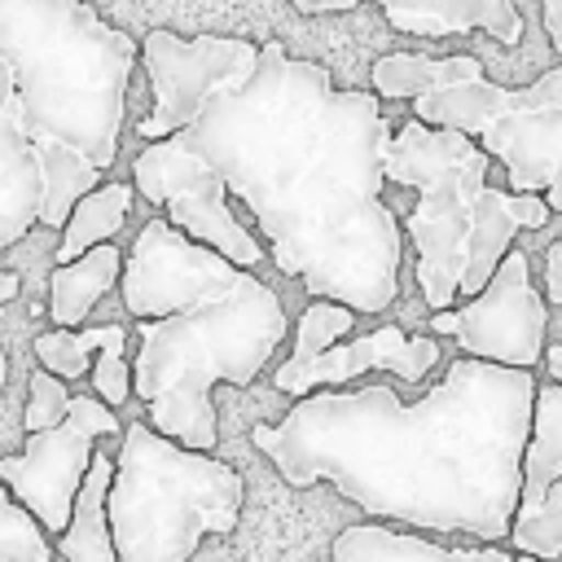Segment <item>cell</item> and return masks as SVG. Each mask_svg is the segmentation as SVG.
<instances>
[{
	"label": "cell",
	"instance_id": "6da1fadb",
	"mask_svg": "<svg viewBox=\"0 0 562 562\" xmlns=\"http://www.w3.org/2000/svg\"><path fill=\"white\" fill-rule=\"evenodd\" d=\"M140 66L154 110L140 140L171 136L206 158L268 237L277 272L312 299L360 316L400 294L404 233L382 189L386 110L364 88H334L329 70L290 57L281 40L149 31Z\"/></svg>",
	"mask_w": 562,
	"mask_h": 562
},
{
	"label": "cell",
	"instance_id": "7a4b0ae2",
	"mask_svg": "<svg viewBox=\"0 0 562 562\" xmlns=\"http://www.w3.org/2000/svg\"><path fill=\"white\" fill-rule=\"evenodd\" d=\"M531 395V369L461 356L413 404L386 382L307 391L250 443L290 487L329 483L378 522L505 544Z\"/></svg>",
	"mask_w": 562,
	"mask_h": 562
},
{
	"label": "cell",
	"instance_id": "3957f363",
	"mask_svg": "<svg viewBox=\"0 0 562 562\" xmlns=\"http://www.w3.org/2000/svg\"><path fill=\"white\" fill-rule=\"evenodd\" d=\"M123 307L136 316L132 395L145 422L198 452H215L220 422L211 391L250 386L285 338L281 294L250 268L184 237L154 215L119 272Z\"/></svg>",
	"mask_w": 562,
	"mask_h": 562
},
{
	"label": "cell",
	"instance_id": "277c9868",
	"mask_svg": "<svg viewBox=\"0 0 562 562\" xmlns=\"http://www.w3.org/2000/svg\"><path fill=\"white\" fill-rule=\"evenodd\" d=\"M378 158L386 184L417 193L400 233L417 250V290L430 312L457 307V294H479L514 237L553 215L540 193L496 189L492 158L452 127L408 119L382 140Z\"/></svg>",
	"mask_w": 562,
	"mask_h": 562
},
{
	"label": "cell",
	"instance_id": "5b68a950",
	"mask_svg": "<svg viewBox=\"0 0 562 562\" xmlns=\"http://www.w3.org/2000/svg\"><path fill=\"white\" fill-rule=\"evenodd\" d=\"M0 61L31 145L53 140L97 171L119 158L140 44L88 0H0Z\"/></svg>",
	"mask_w": 562,
	"mask_h": 562
},
{
	"label": "cell",
	"instance_id": "8992f818",
	"mask_svg": "<svg viewBox=\"0 0 562 562\" xmlns=\"http://www.w3.org/2000/svg\"><path fill=\"white\" fill-rule=\"evenodd\" d=\"M369 92L378 101H408L417 123L470 136L505 167L509 193H540L562 211V66L522 88L487 79L474 53L430 57L395 48L373 61Z\"/></svg>",
	"mask_w": 562,
	"mask_h": 562
},
{
	"label": "cell",
	"instance_id": "52a82bcc",
	"mask_svg": "<svg viewBox=\"0 0 562 562\" xmlns=\"http://www.w3.org/2000/svg\"><path fill=\"white\" fill-rule=\"evenodd\" d=\"M119 439L105 487L119 562H189L206 536L237 531L246 483L228 461L184 448L149 422H127Z\"/></svg>",
	"mask_w": 562,
	"mask_h": 562
},
{
	"label": "cell",
	"instance_id": "ba28073f",
	"mask_svg": "<svg viewBox=\"0 0 562 562\" xmlns=\"http://www.w3.org/2000/svg\"><path fill=\"white\" fill-rule=\"evenodd\" d=\"M132 189L162 211V220L171 228H180L184 237L211 246L215 255H224L237 268H255L263 263V246L259 237L233 215L228 206V189L220 180V171L198 158L193 149L176 145L171 136L149 140L136 158H132Z\"/></svg>",
	"mask_w": 562,
	"mask_h": 562
},
{
	"label": "cell",
	"instance_id": "9c48e42d",
	"mask_svg": "<svg viewBox=\"0 0 562 562\" xmlns=\"http://www.w3.org/2000/svg\"><path fill=\"white\" fill-rule=\"evenodd\" d=\"M430 334L452 338L465 356L505 369H536L549 342V303L531 285V263L518 246L501 255L487 285L461 307L430 312Z\"/></svg>",
	"mask_w": 562,
	"mask_h": 562
},
{
	"label": "cell",
	"instance_id": "30bf717a",
	"mask_svg": "<svg viewBox=\"0 0 562 562\" xmlns=\"http://www.w3.org/2000/svg\"><path fill=\"white\" fill-rule=\"evenodd\" d=\"M119 430L123 422L110 404H101L97 395H70V408L57 426L31 430L22 452L0 457V483L9 487L13 501H22L35 514V522L48 536H57L70 522V505L88 474L97 439Z\"/></svg>",
	"mask_w": 562,
	"mask_h": 562
},
{
	"label": "cell",
	"instance_id": "8fae6325",
	"mask_svg": "<svg viewBox=\"0 0 562 562\" xmlns=\"http://www.w3.org/2000/svg\"><path fill=\"white\" fill-rule=\"evenodd\" d=\"M505 544L540 562L562 558V382H544V386L536 382L531 426L522 443L518 505Z\"/></svg>",
	"mask_w": 562,
	"mask_h": 562
},
{
	"label": "cell",
	"instance_id": "7c38bea8",
	"mask_svg": "<svg viewBox=\"0 0 562 562\" xmlns=\"http://www.w3.org/2000/svg\"><path fill=\"white\" fill-rule=\"evenodd\" d=\"M439 342L435 338H422V334H404L400 325H378L369 334H356V338H338L334 347L307 356V360H281L272 369V386L281 395H307V391H338L347 386L351 378L360 373H395L400 382H422L435 364H439Z\"/></svg>",
	"mask_w": 562,
	"mask_h": 562
},
{
	"label": "cell",
	"instance_id": "4fadbf2b",
	"mask_svg": "<svg viewBox=\"0 0 562 562\" xmlns=\"http://www.w3.org/2000/svg\"><path fill=\"white\" fill-rule=\"evenodd\" d=\"M40 193H44V184H40L35 145L22 127L13 79L0 61V250H9L13 241H22L35 228Z\"/></svg>",
	"mask_w": 562,
	"mask_h": 562
},
{
	"label": "cell",
	"instance_id": "5bb4252c",
	"mask_svg": "<svg viewBox=\"0 0 562 562\" xmlns=\"http://www.w3.org/2000/svg\"><path fill=\"white\" fill-rule=\"evenodd\" d=\"M329 562H514L509 549L501 544H439L426 531L395 527V522H351L334 536Z\"/></svg>",
	"mask_w": 562,
	"mask_h": 562
},
{
	"label": "cell",
	"instance_id": "9a60e30c",
	"mask_svg": "<svg viewBox=\"0 0 562 562\" xmlns=\"http://www.w3.org/2000/svg\"><path fill=\"white\" fill-rule=\"evenodd\" d=\"M400 35L443 40L465 31H487L496 44L514 48L522 40V13L514 0H373Z\"/></svg>",
	"mask_w": 562,
	"mask_h": 562
},
{
	"label": "cell",
	"instance_id": "2e32d148",
	"mask_svg": "<svg viewBox=\"0 0 562 562\" xmlns=\"http://www.w3.org/2000/svg\"><path fill=\"white\" fill-rule=\"evenodd\" d=\"M123 272V250L114 241H101L83 250L70 263H57L48 277V316L57 329H79L88 312L119 285Z\"/></svg>",
	"mask_w": 562,
	"mask_h": 562
},
{
	"label": "cell",
	"instance_id": "e0dca14e",
	"mask_svg": "<svg viewBox=\"0 0 562 562\" xmlns=\"http://www.w3.org/2000/svg\"><path fill=\"white\" fill-rule=\"evenodd\" d=\"M114 474V457L92 452L88 474L75 492L70 505V522L53 536V553H61V562H119L114 558V540H110V522H105V487Z\"/></svg>",
	"mask_w": 562,
	"mask_h": 562
},
{
	"label": "cell",
	"instance_id": "ac0fdd59",
	"mask_svg": "<svg viewBox=\"0 0 562 562\" xmlns=\"http://www.w3.org/2000/svg\"><path fill=\"white\" fill-rule=\"evenodd\" d=\"M132 198H136L132 180H101L97 189H88V193L70 206V215H66V224H61V241L53 246V259H57V263H70V259H79L83 250H92V246H101V241H114V237L123 233V224H127Z\"/></svg>",
	"mask_w": 562,
	"mask_h": 562
},
{
	"label": "cell",
	"instance_id": "d6986e66",
	"mask_svg": "<svg viewBox=\"0 0 562 562\" xmlns=\"http://www.w3.org/2000/svg\"><path fill=\"white\" fill-rule=\"evenodd\" d=\"M35 162H40V184H44L35 224H44V228H61L66 215H70V206H75L88 189H97L101 176H105V171H97L83 154L66 149V145H53V140H40V145H35Z\"/></svg>",
	"mask_w": 562,
	"mask_h": 562
},
{
	"label": "cell",
	"instance_id": "ffe728a7",
	"mask_svg": "<svg viewBox=\"0 0 562 562\" xmlns=\"http://www.w3.org/2000/svg\"><path fill=\"white\" fill-rule=\"evenodd\" d=\"M101 342V325H79V329H44L31 347H35V360L40 369H48L53 378L61 382H75L92 369V351Z\"/></svg>",
	"mask_w": 562,
	"mask_h": 562
},
{
	"label": "cell",
	"instance_id": "44dd1931",
	"mask_svg": "<svg viewBox=\"0 0 562 562\" xmlns=\"http://www.w3.org/2000/svg\"><path fill=\"white\" fill-rule=\"evenodd\" d=\"M92 356H97V360H92V369H88V378H92V395H97L101 404H110V408L127 404V400H132L127 329H123L119 321L101 325V342H97V351H92Z\"/></svg>",
	"mask_w": 562,
	"mask_h": 562
},
{
	"label": "cell",
	"instance_id": "7402d4cb",
	"mask_svg": "<svg viewBox=\"0 0 562 562\" xmlns=\"http://www.w3.org/2000/svg\"><path fill=\"white\" fill-rule=\"evenodd\" d=\"M0 562H53V540L35 514L0 483Z\"/></svg>",
	"mask_w": 562,
	"mask_h": 562
},
{
	"label": "cell",
	"instance_id": "603a6c76",
	"mask_svg": "<svg viewBox=\"0 0 562 562\" xmlns=\"http://www.w3.org/2000/svg\"><path fill=\"white\" fill-rule=\"evenodd\" d=\"M360 312H351L347 303H334V299H307V307L299 312V325H294V351L290 360H307L325 347H334L338 338L351 334Z\"/></svg>",
	"mask_w": 562,
	"mask_h": 562
},
{
	"label": "cell",
	"instance_id": "cb8c5ba5",
	"mask_svg": "<svg viewBox=\"0 0 562 562\" xmlns=\"http://www.w3.org/2000/svg\"><path fill=\"white\" fill-rule=\"evenodd\" d=\"M66 408H70V386H66L61 378H53L48 369H35L31 382H26V408H22L26 435L57 426V422L66 417Z\"/></svg>",
	"mask_w": 562,
	"mask_h": 562
},
{
	"label": "cell",
	"instance_id": "d4e9b609",
	"mask_svg": "<svg viewBox=\"0 0 562 562\" xmlns=\"http://www.w3.org/2000/svg\"><path fill=\"white\" fill-rule=\"evenodd\" d=\"M544 303L562 307V241H549L544 250ZM540 364L549 369V382H562V342H544Z\"/></svg>",
	"mask_w": 562,
	"mask_h": 562
},
{
	"label": "cell",
	"instance_id": "484cf974",
	"mask_svg": "<svg viewBox=\"0 0 562 562\" xmlns=\"http://www.w3.org/2000/svg\"><path fill=\"white\" fill-rule=\"evenodd\" d=\"M540 22H544L549 44L562 53V0H540Z\"/></svg>",
	"mask_w": 562,
	"mask_h": 562
},
{
	"label": "cell",
	"instance_id": "4316f807",
	"mask_svg": "<svg viewBox=\"0 0 562 562\" xmlns=\"http://www.w3.org/2000/svg\"><path fill=\"white\" fill-rule=\"evenodd\" d=\"M299 13H351L360 0H290Z\"/></svg>",
	"mask_w": 562,
	"mask_h": 562
},
{
	"label": "cell",
	"instance_id": "83f0119b",
	"mask_svg": "<svg viewBox=\"0 0 562 562\" xmlns=\"http://www.w3.org/2000/svg\"><path fill=\"white\" fill-rule=\"evenodd\" d=\"M18 290H22V277H18V272H9V268H0V303L18 299Z\"/></svg>",
	"mask_w": 562,
	"mask_h": 562
},
{
	"label": "cell",
	"instance_id": "f1b7e54d",
	"mask_svg": "<svg viewBox=\"0 0 562 562\" xmlns=\"http://www.w3.org/2000/svg\"><path fill=\"white\" fill-rule=\"evenodd\" d=\"M4 382H9V360H4V351H0V391H4Z\"/></svg>",
	"mask_w": 562,
	"mask_h": 562
},
{
	"label": "cell",
	"instance_id": "f546056e",
	"mask_svg": "<svg viewBox=\"0 0 562 562\" xmlns=\"http://www.w3.org/2000/svg\"><path fill=\"white\" fill-rule=\"evenodd\" d=\"M514 562H540V558H531V553H514Z\"/></svg>",
	"mask_w": 562,
	"mask_h": 562
}]
</instances>
